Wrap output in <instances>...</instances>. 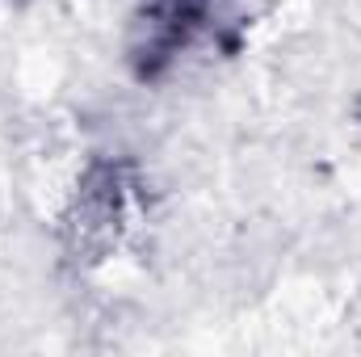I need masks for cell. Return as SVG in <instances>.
<instances>
[{"label": "cell", "mask_w": 361, "mask_h": 357, "mask_svg": "<svg viewBox=\"0 0 361 357\" xmlns=\"http://www.w3.org/2000/svg\"><path fill=\"white\" fill-rule=\"evenodd\" d=\"M143 210V173L126 156H92L59 219L63 257L80 269L109 261Z\"/></svg>", "instance_id": "cell-1"}, {"label": "cell", "mask_w": 361, "mask_h": 357, "mask_svg": "<svg viewBox=\"0 0 361 357\" xmlns=\"http://www.w3.org/2000/svg\"><path fill=\"white\" fill-rule=\"evenodd\" d=\"M219 0H139L126 25V68L135 80L156 85L180 59L219 30Z\"/></svg>", "instance_id": "cell-2"}]
</instances>
